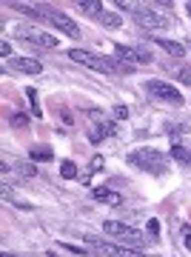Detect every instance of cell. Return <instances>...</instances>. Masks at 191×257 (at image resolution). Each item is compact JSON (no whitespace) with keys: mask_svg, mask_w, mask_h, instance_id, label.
Instances as JSON below:
<instances>
[{"mask_svg":"<svg viewBox=\"0 0 191 257\" xmlns=\"http://www.w3.org/2000/svg\"><path fill=\"white\" fill-rule=\"evenodd\" d=\"M15 172H18V175H23V177H37V166H32V163H18V166H15Z\"/></svg>","mask_w":191,"mask_h":257,"instance_id":"obj_22","label":"cell"},{"mask_svg":"<svg viewBox=\"0 0 191 257\" xmlns=\"http://www.w3.org/2000/svg\"><path fill=\"white\" fill-rule=\"evenodd\" d=\"M26 97H29V103H32V111H35V117L40 120V114H43V111H40V100H37V92H35V89H26Z\"/></svg>","mask_w":191,"mask_h":257,"instance_id":"obj_23","label":"cell"},{"mask_svg":"<svg viewBox=\"0 0 191 257\" xmlns=\"http://www.w3.org/2000/svg\"><path fill=\"white\" fill-rule=\"evenodd\" d=\"M182 243H185V248H188V251H191V226H188V223H185V226H182Z\"/></svg>","mask_w":191,"mask_h":257,"instance_id":"obj_26","label":"cell"},{"mask_svg":"<svg viewBox=\"0 0 191 257\" xmlns=\"http://www.w3.org/2000/svg\"><path fill=\"white\" fill-rule=\"evenodd\" d=\"M9 66L15 72H23V74H40L43 72V63L35 60V57H12Z\"/></svg>","mask_w":191,"mask_h":257,"instance_id":"obj_11","label":"cell"},{"mask_svg":"<svg viewBox=\"0 0 191 257\" xmlns=\"http://www.w3.org/2000/svg\"><path fill=\"white\" fill-rule=\"evenodd\" d=\"M60 248H66V251H72V254H86V251H83V248L80 246H74V243H60Z\"/></svg>","mask_w":191,"mask_h":257,"instance_id":"obj_27","label":"cell"},{"mask_svg":"<svg viewBox=\"0 0 191 257\" xmlns=\"http://www.w3.org/2000/svg\"><path fill=\"white\" fill-rule=\"evenodd\" d=\"M15 35H18L20 40L32 43V46H43V49H55L57 46V37L46 35L43 29H35V26H18V32H15Z\"/></svg>","mask_w":191,"mask_h":257,"instance_id":"obj_9","label":"cell"},{"mask_svg":"<svg viewBox=\"0 0 191 257\" xmlns=\"http://www.w3.org/2000/svg\"><path fill=\"white\" fill-rule=\"evenodd\" d=\"M97 20H100L103 26H109V29H120V26H123V18H120V15H114V12H103Z\"/></svg>","mask_w":191,"mask_h":257,"instance_id":"obj_20","label":"cell"},{"mask_svg":"<svg viewBox=\"0 0 191 257\" xmlns=\"http://www.w3.org/2000/svg\"><path fill=\"white\" fill-rule=\"evenodd\" d=\"M60 175H63L66 180H74V177L80 175V172H77V166H74V160H63V163H60Z\"/></svg>","mask_w":191,"mask_h":257,"instance_id":"obj_21","label":"cell"},{"mask_svg":"<svg viewBox=\"0 0 191 257\" xmlns=\"http://www.w3.org/2000/svg\"><path fill=\"white\" fill-rule=\"evenodd\" d=\"M86 243H89L97 254H106V257H148L143 254L140 248H126V246H111V243H103V240H97L94 234H86Z\"/></svg>","mask_w":191,"mask_h":257,"instance_id":"obj_7","label":"cell"},{"mask_svg":"<svg viewBox=\"0 0 191 257\" xmlns=\"http://www.w3.org/2000/svg\"><path fill=\"white\" fill-rule=\"evenodd\" d=\"M103 231L106 234H114V237H120L123 243H131V246H146V234L143 231H137L134 226H126V223H120V220H109V223H103Z\"/></svg>","mask_w":191,"mask_h":257,"instance_id":"obj_5","label":"cell"},{"mask_svg":"<svg viewBox=\"0 0 191 257\" xmlns=\"http://www.w3.org/2000/svg\"><path fill=\"white\" fill-rule=\"evenodd\" d=\"M185 9H188V18H191V3H188V6H185Z\"/></svg>","mask_w":191,"mask_h":257,"instance_id":"obj_33","label":"cell"},{"mask_svg":"<svg viewBox=\"0 0 191 257\" xmlns=\"http://www.w3.org/2000/svg\"><path fill=\"white\" fill-rule=\"evenodd\" d=\"M131 18H134V23L140 29H168L171 26V18H165V15H160V12L148 9V6H137L131 9Z\"/></svg>","mask_w":191,"mask_h":257,"instance_id":"obj_4","label":"cell"},{"mask_svg":"<svg viewBox=\"0 0 191 257\" xmlns=\"http://www.w3.org/2000/svg\"><path fill=\"white\" fill-rule=\"evenodd\" d=\"M154 43H157L160 49H165L171 57H182V55H185L182 43H177V40H168V37H154Z\"/></svg>","mask_w":191,"mask_h":257,"instance_id":"obj_13","label":"cell"},{"mask_svg":"<svg viewBox=\"0 0 191 257\" xmlns=\"http://www.w3.org/2000/svg\"><path fill=\"white\" fill-rule=\"evenodd\" d=\"M46 257H60V254H57V251H49V254H46Z\"/></svg>","mask_w":191,"mask_h":257,"instance_id":"obj_32","label":"cell"},{"mask_svg":"<svg viewBox=\"0 0 191 257\" xmlns=\"http://www.w3.org/2000/svg\"><path fill=\"white\" fill-rule=\"evenodd\" d=\"M114 117H117V120H128V109L123 106V103H120V106H114Z\"/></svg>","mask_w":191,"mask_h":257,"instance_id":"obj_28","label":"cell"},{"mask_svg":"<svg viewBox=\"0 0 191 257\" xmlns=\"http://www.w3.org/2000/svg\"><path fill=\"white\" fill-rule=\"evenodd\" d=\"M0 55L6 57V60H12V46H9V40H0Z\"/></svg>","mask_w":191,"mask_h":257,"instance_id":"obj_29","label":"cell"},{"mask_svg":"<svg viewBox=\"0 0 191 257\" xmlns=\"http://www.w3.org/2000/svg\"><path fill=\"white\" fill-rule=\"evenodd\" d=\"M0 194H3V200L15 203L18 209H23V211H32V203H29V200H23V197H18V194L12 192V186H0Z\"/></svg>","mask_w":191,"mask_h":257,"instance_id":"obj_14","label":"cell"},{"mask_svg":"<svg viewBox=\"0 0 191 257\" xmlns=\"http://www.w3.org/2000/svg\"><path fill=\"white\" fill-rule=\"evenodd\" d=\"M69 57H72L74 63L89 66V69L103 72V74H131V72H134V66L123 63V60H117V57L91 55V52H83V49H72V52H69Z\"/></svg>","mask_w":191,"mask_h":257,"instance_id":"obj_2","label":"cell"},{"mask_svg":"<svg viewBox=\"0 0 191 257\" xmlns=\"http://www.w3.org/2000/svg\"><path fill=\"white\" fill-rule=\"evenodd\" d=\"M171 157L177 160V163L191 166V149H185L182 143H174V146H171Z\"/></svg>","mask_w":191,"mask_h":257,"instance_id":"obj_17","label":"cell"},{"mask_svg":"<svg viewBox=\"0 0 191 257\" xmlns=\"http://www.w3.org/2000/svg\"><path fill=\"white\" fill-rule=\"evenodd\" d=\"M89 140L91 143H100L103 138H109V135H114V123L111 120H106V114L97 109H91L89 111Z\"/></svg>","mask_w":191,"mask_h":257,"instance_id":"obj_6","label":"cell"},{"mask_svg":"<svg viewBox=\"0 0 191 257\" xmlns=\"http://www.w3.org/2000/svg\"><path fill=\"white\" fill-rule=\"evenodd\" d=\"M29 157H32L35 163H49V160L55 157V152H52L49 146H32L29 149Z\"/></svg>","mask_w":191,"mask_h":257,"instance_id":"obj_16","label":"cell"},{"mask_svg":"<svg viewBox=\"0 0 191 257\" xmlns=\"http://www.w3.org/2000/svg\"><path fill=\"white\" fill-rule=\"evenodd\" d=\"M165 132H168V135H180V132H188V126H171V123H168Z\"/></svg>","mask_w":191,"mask_h":257,"instance_id":"obj_30","label":"cell"},{"mask_svg":"<svg viewBox=\"0 0 191 257\" xmlns=\"http://www.w3.org/2000/svg\"><path fill=\"white\" fill-rule=\"evenodd\" d=\"M77 9H80L83 15H91L94 20L100 18L103 12H106V9H103V3H100V0H80V3H77Z\"/></svg>","mask_w":191,"mask_h":257,"instance_id":"obj_15","label":"cell"},{"mask_svg":"<svg viewBox=\"0 0 191 257\" xmlns=\"http://www.w3.org/2000/svg\"><path fill=\"white\" fill-rule=\"evenodd\" d=\"M148 237H151V240H160V223H157L154 217L148 220Z\"/></svg>","mask_w":191,"mask_h":257,"instance_id":"obj_25","label":"cell"},{"mask_svg":"<svg viewBox=\"0 0 191 257\" xmlns=\"http://www.w3.org/2000/svg\"><path fill=\"white\" fill-rule=\"evenodd\" d=\"M9 123H12L15 128H26V126H29V114H20V111H18V114H12Z\"/></svg>","mask_w":191,"mask_h":257,"instance_id":"obj_24","label":"cell"},{"mask_svg":"<svg viewBox=\"0 0 191 257\" xmlns=\"http://www.w3.org/2000/svg\"><path fill=\"white\" fill-rule=\"evenodd\" d=\"M91 194H94V200H100V203H109V206H120L123 203V197H120L117 192H111V189H91Z\"/></svg>","mask_w":191,"mask_h":257,"instance_id":"obj_12","label":"cell"},{"mask_svg":"<svg viewBox=\"0 0 191 257\" xmlns=\"http://www.w3.org/2000/svg\"><path fill=\"white\" fill-rule=\"evenodd\" d=\"M0 257H18V254H12V251H3V254H0Z\"/></svg>","mask_w":191,"mask_h":257,"instance_id":"obj_31","label":"cell"},{"mask_svg":"<svg viewBox=\"0 0 191 257\" xmlns=\"http://www.w3.org/2000/svg\"><path fill=\"white\" fill-rule=\"evenodd\" d=\"M9 6L15 12H23V15H29V18H35V20H46L49 26L60 29L66 37H80V26H77L66 12H57V9H52V6H46V3H40V6H29V3H9Z\"/></svg>","mask_w":191,"mask_h":257,"instance_id":"obj_1","label":"cell"},{"mask_svg":"<svg viewBox=\"0 0 191 257\" xmlns=\"http://www.w3.org/2000/svg\"><path fill=\"white\" fill-rule=\"evenodd\" d=\"M146 92L151 94V97H157V100H163V103H171V106H182V94L174 89L171 83H165V80H148L146 83Z\"/></svg>","mask_w":191,"mask_h":257,"instance_id":"obj_8","label":"cell"},{"mask_svg":"<svg viewBox=\"0 0 191 257\" xmlns=\"http://www.w3.org/2000/svg\"><path fill=\"white\" fill-rule=\"evenodd\" d=\"M171 77L185 83V86H191V66H171Z\"/></svg>","mask_w":191,"mask_h":257,"instance_id":"obj_19","label":"cell"},{"mask_svg":"<svg viewBox=\"0 0 191 257\" xmlns=\"http://www.w3.org/2000/svg\"><path fill=\"white\" fill-rule=\"evenodd\" d=\"M103 166H106V160H103V155H94V157H91V163H89V172H86V175H83L80 180H83L86 186H89V183H91V175H94V172H100Z\"/></svg>","mask_w":191,"mask_h":257,"instance_id":"obj_18","label":"cell"},{"mask_svg":"<svg viewBox=\"0 0 191 257\" xmlns=\"http://www.w3.org/2000/svg\"><path fill=\"white\" fill-rule=\"evenodd\" d=\"M128 163L140 169V172H148V175H165L168 172V157L157 149H148V146H140L128 155Z\"/></svg>","mask_w":191,"mask_h":257,"instance_id":"obj_3","label":"cell"},{"mask_svg":"<svg viewBox=\"0 0 191 257\" xmlns=\"http://www.w3.org/2000/svg\"><path fill=\"white\" fill-rule=\"evenodd\" d=\"M114 57L123 60V63L134 66V63H151L154 55L146 52V49H131V46H123V43H114Z\"/></svg>","mask_w":191,"mask_h":257,"instance_id":"obj_10","label":"cell"}]
</instances>
